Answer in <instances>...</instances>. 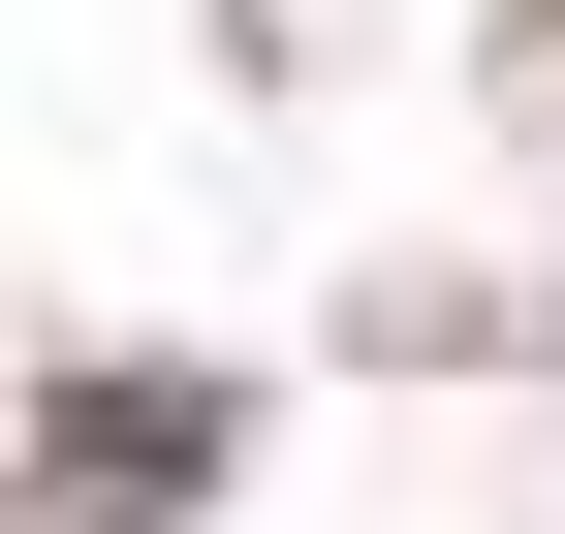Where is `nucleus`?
Returning a JSON list of instances; mask_svg holds the SVG:
<instances>
[{
  "mask_svg": "<svg viewBox=\"0 0 565 534\" xmlns=\"http://www.w3.org/2000/svg\"><path fill=\"white\" fill-rule=\"evenodd\" d=\"M189 503H221V377H63L32 534H189Z\"/></svg>",
  "mask_w": 565,
  "mask_h": 534,
  "instance_id": "f257e3e1",
  "label": "nucleus"
}]
</instances>
